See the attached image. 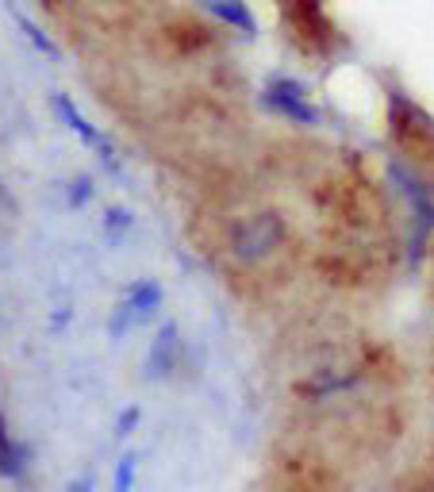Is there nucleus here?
Wrapping results in <instances>:
<instances>
[{"label":"nucleus","mask_w":434,"mask_h":492,"mask_svg":"<svg viewBox=\"0 0 434 492\" xmlns=\"http://www.w3.org/2000/svg\"><path fill=\"white\" fill-rule=\"evenodd\" d=\"M285 246H288V231H285L280 212H273V208L246 212L223 231V250L234 258L239 269H262L273 258H280Z\"/></svg>","instance_id":"nucleus-1"},{"label":"nucleus","mask_w":434,"mask_h":492,"mask_svg":"<svg viewBox=\"0 0 434 492\" xmlns=\"http://www.w3.org/2000/svg\"><path fill=\"white\" fill-rule=\"evenodd\" d=\"M285 28L304 54H327L335 46V23L323 0H280Z\"/></svg>","instance_id":"nucleus-2"},{"label":"nucleus","mask_w":434,"mask_h":492,"mask_svg":"<svg viewBox=\"0 0 434 492\" xmlns=\"http://www.w3.org/2000/svg\"><path fill=\"white\" fill-rule=\"evenodd\" d=\"M335 488V473L331 465L315 454H285L277 462L273 473V488L269 492H331Z\"/></svg>","instance_id":"nucleus-3"},{"label":"nucleus","mask_w":434,"mask_h":492,"mask_svg":"<svg viewBox=\"0 0 434 492\" xmlns=\"http://www.w3.org/2000/svg\"><path fill=\"white\" fill-rule=\"evenodd\" d=\"M269 104H273L280 115L296 120V123H320V112L308 104V92H304L300 81L273 77V85H269Z\"/></svg>","instance_id":"nucleus-4"},{"label":"nucleus","mask_w":434,"mask_h":492,"mask_svg":"<svg viewBox=\"0 0 434 492\" xmlns=\"http://www.w3.org/2000/svg\"><path fill=\"white\" fill-rule=\"evenodd\" d=\"M0 473H16V450H12V442H8L4 419H0Z\"/></svg>","instance_id":"nucleus-5"},{"label":"nucleus","mask_w":434,"mask_h":492,"mask_svg":"<svg viewBox=\"0 0 434 492\" xmlns=\"http://www.w3.org/2000/svg\"><path fill=\"white\" fill-rule=\"evenodd\" d=\"M43 8H58V4H66V0H39Z\"/></svg>","instance_id":"nucleus-6"}]
</instances>
